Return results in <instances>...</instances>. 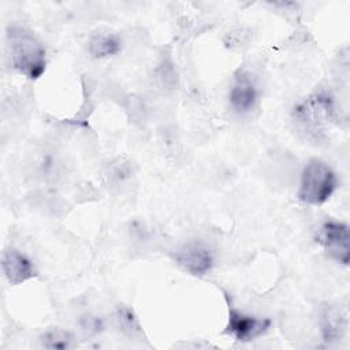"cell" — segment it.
<instances>
[{"label":"cell","mask_w":350,"mask_h":350,"mask_svg":"<svg viewBox=\"0 0 350 350\" xmlns=\"http://www.w3.org/2000/svg\"><path fill=\"white\" fill-rule=\"evenodd\" d=\"M338 179L331 167L319 159H312L301 172L297 197L308 205H323L335 191Z\"/></svg>","instance_id":"3957f363"},{"label":"cell","mask_w":350,"mask_h":350,"mask_svg":"<svg viewBox=\"0 0 350 350\" xmlns=\"http://www.w3.org/2000/svg\"><path fill=\"white\" fill-rule=\"evenodd\" d=\"M7 45L14 68L29 79H38L46 67V52L41 41L22 26H10Z\"/></svg>","instance_id":"7a4b0ae2"},{"label":"cell","mask_w":350,"mask_h":350,"mask_svg":"<svg viewBox=\"0 0 350 350\" xmlns=\"http://www.w3.org/2000/svg\"><path fill=\"white\" fill-rule=\"evenodd\" d=\"M228 98L232 109L238 113L250 112L258 98V90L253 78L246 72H241L230 89Z\"/></svg>","instance_id":"ba28073f"},{"label":"cell","mask_w":350,"mask_h":350,"mask_svg":"<svg viewBox=\"0 0 350 350\" xmlns=\"http://www.w3.org/2000/svg\"><path fill=\"white\" fill-rule=\"evenodd\" d=\"M335 119L336 108L334 98L324 92L308 96L293 109L295 127L310 141L324 139Z\"/></svg>","instance_id":"6da1fadb"},{"label":"cell","mask_w":350,"mask_h":350,"mask_svg":"<svg viewBox=\"0 0 350 350\" xmlns=\"http://www.w3.org/2000/svg\"><path fill=\"white\" fill-rule=\"evenodd\" d=\"M74 336L62 328H49L41 336L40 342L45 349H55V350H66L72 346Z\"/></svg>","instance_id":"8fae6325"},{"label":"cell","mask_w":350,"mask_h":350,"mask_svg":"<svg viewBox=\"0 0 350 350\" xmlns=\"http://www.w3.org/2000/svg\"><path fill=\"white\" fill-rule=\"evenodd\" d=\"M157 81L163 89H174L176 86V72L171 63L163 62L157 68Z\"/></svg>","instance_id":"4fadbf2b"},{"label":"cell","mask_w":350,"mask_h":350,"mask_svg":"<svg viewBox=\"0 0 350 350\" xmlns=\"http://www.w3.org/2000/svg\"><path fill=\"white\" fill-rule=\"evenodd\" d=\"M228 320L226 325V334L234 336L239 342H249L254 338L261 336L268 331L271 327L269 319H260L256 316L245 314L243 312H239L235 309L228 298Z\"/></svg>","instance_id":"5b68a950"},{"label":"cell","mask_w":350,"mask_h":350,"mask_svg":"<svg viewBox=\"0 0 350 350\" xmlns=\"http://www.w3.org/2000/svg\"><path fill=\"white\" fill-rule=\"evenodd\" d=\"M1 269L10 284L18 286L34 278L37 271L31 260L16 249H5L1 256Z\"/></svg>","instance_id":"52a82bcc"},{"label":"cell","mask_w":350,"mask_h":350,"mask_svg":"<svg viewBox=\"0 0 350 350\" xmlns=\"http://www.w3.org/2000/svg\"><path fill=\"white\" fill-rule=\"evenodd\" d=\"M116 321H118V327L119 329H122L123 334L129 335V336H134L137 334H139V324L137 317L134 316L133 310L129 309L127 306H120L116 310Z\"/></svg>","instance_id":"7c38bea8"},{"label":"cell","mask_w":350,"mask_h":350,"mask_svg":"<svg viewBox=\"0 0 350 350\" xmlns=\"http://www.w3.org/2000/svg\"><path fill=\"white\" fill-rule=\"evenodd\" d=\"M81 328L88 335H94V334H98L101 331L103 324H101V320L98 317L88 314V316H83L81 319Z\"/></svg>","instance_id":"5bb4252c"},{"label":"cell","mask_w":350,"mask_h":350,"mask_svg":"<svg viewBox=\"0 0 350 350\" xmlns=\"http://www.w3.org/2000/svg\"><path fill=\"white\" fill-rule=\"evenodd\" d=\"M317 242L324 247L325 253L343 265L350 261V234L349 226L340 221L328 220L323 223L317 232Z\"/></svg>","instance_id":"277c9868"},{"label":"cell","mask_w":350,"mask_h":350,"mask_svg":"<svg viewBox=\"0 0 350 350\" xmlns=\"http://www.w3.org/2000/svg\"><path fill=\"white\" fill-rule=\"evenodd\" d=\"M120 49L122 40L115 33H94L88 42V51L96 59L113 56Z\"/></svg>","instance_id":"30bf717a"},{"label":"cell","mask_w":350,"mask_h":350,"mask_svg":"<svg viewBox=\"0 0 350 350\" xmlns=\"http://www.w3.org/2000/svg\"><path fill=\"white\" fill-rule=\"evenodd\" d=\"M320 327L325 342H336L347 329V313L338 305H325L320 314Z\"/></svg>","instance_id":"9c48e42d"},{"label":"cell","mask_w":350,"mask_h":350,"mask_svg":"<svg viewBox=\"0 0 350 350\" xmlns=\"http://www.w3.org/2000/svg\"><path fill=\"white\" fill-rule=\"evenodd\" d=\"M175 261L189 273L202 276L208 273L215 262L212 250L202 242L193 241L182 245L174 254Z\"/></svg>","instance_id":"8992f818"}]
</instances>
